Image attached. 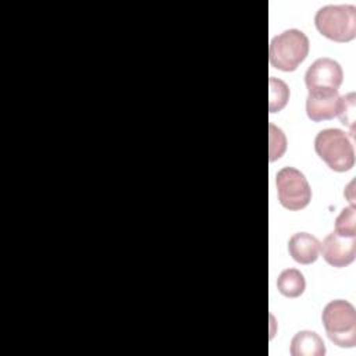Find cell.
<instances>
[{
  "label": "cell",
  "instance_id": "obj_10",
  "mask_svg": "<svg viewBox=\"0 0 356 356\" xmlns=\"http://www.w3.org/2000/svg\"><path fill=\"white\" fill-rule=\"evenodd\" d=\"M292 356H324L325 345L318 334L314 331H299L291 341Z\"/></svg>",
  "mask_w": 356,
  "mask_h": 356
},
{
  "label": "cell",
  "instance_id": "obj_6",
  "mask_svg": "<svg viewBox=\"0 0 356 356\" xmlns=\"http://www.w3.org/2000/svg\"><path fill=\"white\" fill-rule=\"evenodd\" d=\"M343 79V71L338 61L330 57L317 58L305 74V83L309 92L338 90Z\"/></svg>",
  "mask_w": 356,
  "mask_h": 356
},
{
  "label": "cell",
  "instance_id": "obj_11",
  "mask_svg": "<svg viewBox=\"0 0 356 356\" xmlns=\"http://www.w3.org/2000/svg\"><path fill=\"white\" fill-rule=\"evenodd\" d=\"M277 288L286 298H298L305 292L306 281L299 270L286 268L278 275Z\"/></svg>",
  "mask_w": 356,
  "mask_h": 356
},
{
  "label": "cell",
  "instance_id": "obj_13",
  "mask_svg": "<svg viewBox=\"0 0 356 356\" xmlns=\"http://www.w3.org/2000/svg\"><path fill=\"white\" fill-rule=\"evenodd\" d=\"M335 232L342 236H356V210L349 206L341 210L335 218Z\"/></svg>",
  "mask_w": 356,
  "mask_h": 356
},
{
  "label": "cell",
  "instance_id": "obj_12",
  "mask_svg": "<svg viewBox=\"0 0 356 356\" xmlns=\"http://www.w3.org/2000/svg\"><path fill=\"white\" fill-rule=\"evenodd\" d=\"M288 99H289L288 85L275 76H270V103H268L270 113L281 111L286 106Z\"/></svg>",
  "mask_w": 356,
  "mask_h": 356
},
{
  "label": "cell",
  "instance_id": "obj_8",
  "mask_svg": "<svg viewBox=\"0 0 356 356\" xmlns=\"http://www.w3.org/2000/svg\"><path fill=\"white\" fill-rule=\"evenodd\" d=\"M342 99L338 90H317L309 92L306 99L307 117L314 121H325L338 115Z\"/></svg>",
  "mask_w": 356,
  "mask_h": 356
},
{
  "label": "cell",
  "instance_id": "obj_15",
  "mask_svg": "<svg viewBox=\"0 0 356 356\" xmlns=\"http://www.w3.org/2000/svg\"><path fill=\"white\" fill-rule=\"evenodd\" d=\"M342 103H341V110L338 113V118L341 124L349 125V129L352 132V136L355 135L353 132V122H355V93H348L345 96H341Z\"/></svg>",
  "mask_w": 356,
  "mask_h": 356
},
{
  "label": "cell",
  "instance_id": "obj_4",
  "mask_svg": "<svg viewBox=\"0 0 356 356\" xmlns=\"http://www.w3.org/2000/svg\"><path fill=\"white\" fill-rule=\"evenodd\" d=\"M309 54V39L299 29H286L270 42V64L281 71H295Z\"/></svg>",
  "mask_w": 356,
  "mask_h": 356
},
{
  "label": "cell",
  "instance_id": "obj_9",
  "mask_svg": "<svg viewBox=\"0 0 356 356\" xmlns=\"http://www.w3.org/2000/svg\"><path fill=\"white\" fill-rule=\"evenodd\" d=\"M288 252L300 264H312L320 253V241L307 232L293 234L288 241Z\"/></svg>",
  "mask_w": 356,
  "mask_h": 356
},
{
  "label": "cell",
  "instance_id": "obj_7",
  "mask_svg": "<svg viewBox=\"0 0 356 356\" xmlns=\"http://www.w3.org/2000/svg\"><path fill=\"white\" fill-rule=\"evenodd\" d=\"M320 250L330 266L346 267L356 257V236H342L332 231L320 243Z\"/></svg>",
  "mask_w": 356,
  "mask_h": 356
},
{
  "label": "cell",
  "instance_id": "obj_3",
  "mask_svg": "<svg viewBox=\"0 0 356 356\" xmlns=\"http://www.w3.org/2000/svg\"><path fill=\"white\" fill-rule=\"evenodd\" d=\"M317 156L334 171L343 172L355 165V150L349 136L338 128L321 129L314 139Z\"/></svg>",
  "mask_w": 356,
  "mask_h": 356
},
{
  "label": "cell",
  "instance_id": "obj_1",
  "mask_svg": "<svg viewBox=\"0 0 356 356\" xmlns=\"http://www.w3.org/2000/svg\"><path fill=\"white\" fill-rule=\"evenodd\" d=\"M321 321L327 337L339 348L356 345V310L343 299L328 302L321 313Z\"/></svg>",
  "mask_w": 356,
  "mask_h": 356
},
{
  "label": "cell",
  "instance_id": "obj_14",
  "mask_svg": "<svg viewBox=\"0 0 356 356\" xmlns=\"http://www.w3.org/2000/svg\"><path fill=\"white\" fill-rule=\"evenodd\" d=\"M270 129V161L280 159L286 150V138L281 128L274 124L268 125Z\"/></svg>",
  "mask_w": 356,
  "mask_h": 356
},
{
  "label": "cell",
  "instance_id": "obj_2",
  "mask_svg": "<svg viewBox=\"0 0 356 356\" xmlns=\"http://www.w3.org/2000/svg\"><path fill=\"white\" fill-rule=\"evenodd\" d=\"M317 31L338 43H345L356 36V7L352 4H328L318 8L314 15Z\"/></svg>",
  "mask_w": 356,
  "mask_h": 356
},
{
  "label": "cell",
  "instance_id": "obj_5",
  "mask_svg": "<svg viewBox=\"0 0 356 356\" xmlns=\"http://www.w3.org/2000/svg\"><path fill=\"white\" fill-rule=\"evenodd\" d=\"M280 203L288 210H302L312 200V189L303 172L293 167H284L275 177Z\"/></svg>",
  "mask_w": 356,
  "mask_h": 356
}]
</instances>
